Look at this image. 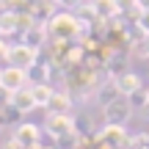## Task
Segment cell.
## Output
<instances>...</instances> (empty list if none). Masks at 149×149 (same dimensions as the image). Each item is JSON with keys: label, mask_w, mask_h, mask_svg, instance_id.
<instances>
[{"label": "cell", "mask_w": 149, "mask_h": 149, "mask_svg": "<svg viewBox=\"0 0 149 149\" xmlns=\"http://www.w3.org/2000/svg\"><path fill=\"white\" fill-rule=\"evenodd\" d=\"M47 33H50V39H58V42H77L83 36V25H80L77 14L58 11L47 19Z\"/></svg>", "instance_id": "cell-1"}, {"label": "cell", "mask_w": 149, "mask_h": 149, "mask_svg": "<svg viewBox=\"0 0 149 149\" xmlns=\"http://www.w3.org/2000/svg\"><path fill=\"white\" fill-rule=\"evenodd\" d=\"M94 146L97 149H127V141H130V133L124 124H116V122H105L100 130L94 133Z\"/></svg>", "instance_id": "cell-2"}, {"label": "cell", "mask_w": 149, "mask_h": 149, "mask_svg": "<svg viewBox=\"0 0 149 149\" xmlns=\"http://www.w3.org/2000/svg\"><path fill=\"white\" fill-rule=\"evenodd\" d=\"M135 113V105L130 97L124 94H113L111 100L102 105V116H105V122H116V124H127L130 119H133Z\"/></svg>", "instance_id": "cell-3"}, {"label": "cell", "mask_w": 149, "mask_h": 149, "mask_svg": "<svg viewBox=\"0 0 149 149\" xmlns=\"http://www.w3.org/2000/svg\"><path fill=\"white\" fill-rule=\"evenodd\" d=\"M44 133L50 135V138H64V135H72L77 133V119H72V113H47V119H44Z\"/></svg>", "instance_id": "cell-4"}, {"label": "cell", "mask_w": 149, "mask_h": 149, "mask_svg": "<svg viewBox=\"0 0 149 149\" xmlns=\"http://www.w3.org/2000/svg\"><path fill=\"white\" fill-rule=\"evenodd\" d=\"M28 83H31V77H28V69H22V66L6 64L0 69V88L8 91V94H14L19 88H28Z\"/></svg>", "instance_id": "cell-5"}, {"label": "cell", "mask_w": 149, "mask_h": 149, "mask_svg": "<svg viewBox=\"0 0 149 149\" xmlns=\"http://www.w3.org/2000/svg\"><path fill=\"white\" fill-rule=\"evenodd\" d=\"M36 61H39V50L36 47H31V44H25V42L11 44V50H8V64L22 66V69H31Z\"/></svg>", "instance_id": "cell-6"}, {"label": "cell", "mask_w": 149, "mask_h": 149, "mask_svg": "<svg viewBox=\"0 0 149 149\" xmlns=\"http://www.w3.org/2000/svg\"><path fill=\"white\" fill-rule=\"evenodd\" d=\"M113 86H116V91H119V94L133 97V94H138V91L144 88V80H141V74H138V72L124 69V72L113 74Z\"/></svg>", "instance_id": "cell-7"}, {"label": "cell", "mask_w": 149, "mask_h": 149, "mask_svg": "<svg viewBox=\"0 0 149 149\" xmlns=\"http://www.w3.org/2000/svg\"><path fill=\"white\" fill-rule=\"evenodd\" d=\"M42 133H44V127L25 122V124H17V127H14V135H11V138L19 141L25 149H31V146H39V144H42Z\"/></svg>", "instance_id": "cell-8"}, {"label": "cell", "mask_w": 149, "mask_h": 149, "mask_svg": "<svg viewBox=\"0 0 149 149\" xmlns=\"http://www.w3.org/2000/svg\"><path fill=\"white\" fill-rule=\"evenodd\" d=\"M8 105L14 108L17 113H31L33 108H39L36 100H33V94H31V86H28V88L14 91V94H11V100H8Z\"/></svg>", "instance_id": "cell-9"}, {"label": "cell", "mask_w": 149, "mask_h": 149, "mask_svg": "<svg viewBox=\"0 0 149 149\" xmlns=\"http://www.w3.org/2000/svg\"><path fill=\"white\" fill-rule=\"evenodd\" d=\"M72 108H74L72 91H55V94L50 97V102H47L44 111L47 113H72Z\"/></svg>", "instance_id": "cell-10"}, {"label": "cell", "mask_w": 149, "mask_h": 149, "mask_svg": "<svg viewBox=\"0 0 149 149\" xmlns=\"http://www.w3.org/2000/svg\"><path fill=\"white\" fill-rule=\"evenodd\" d=\"M47 25H33V28H28L25 33H22V42L25 44H31V47H36V50H42V44L47 42Z\"/></svg>", "instance_id": "cell-11"}, {"label": "cell", "mask_w": 149, "mask_h": 149, "mask_svg": "<svg viewBox=\"0 0 149 149\" xmlns=\"http://www.w3.org/2000/svg\"><path fill=\"white\" fill-rule=\"evenodd\" d=\"M31 94H33V100H36L39 108H47V102H50V97L55 94V88L47 80H39V83H31Z\"/></svg>", "instance_id": "cell-12"}, {"label": "cell", "mask_w": 149, "mask_h": 149, "mask_svg": "<svg viewBox=\"0 0 149 149\" xmlns=\"http://www.w3.org/2000/svg\"><path fill=\"white\" fill-rule=\"evenodd\" d=\"M94 11L100 19H113V17L122 14V8H119V0H94Z\"/></svg>", "instance_id": "cell-13"}, {"label": "cell", "mask_w": 149, "mask_h": 149, "mask_svg": "<svg viewBox=\"0 0 149 149\" xmlns=\"http://www.w3.org/2000/svg\"><path fill=\"white\" fill-rule=\"evenodd\" d=\"M14 33H19V14L17 11L0 14V36H14Z\"/></svg>", "instance_id": "cell-14"}, {"label": "cell", "mask_w": 149, "mask_h": 149, "mask_svg": "<svg viewBox=\"0 0 149 149\" xmlns=\"http://www.w3.org/2000/svg\"><path fill=\"white\" fill-rule=\"evenodd\" d=\"M50 74V66H44L42 61H36V64L28 69V77H31V83H39V80H44Z\"/></svg>", "instance_id": "cell-15"}, {"label": "cell", "mask_w": 149, "mask_h": 149, "mask_svg": "<svg viewBox=\"0 0 149 149\" xmlns=\"http://www.w3.org/2000/svg\"><path fill=\"white\" fill-rule=\"evenodd\" d=\"M127 149H149V133H135V135H130Z\"/></svg>", "instance_id": "cell-16"}, {"label": "cell", "mask_w": 149, "mask_h": 149, "mask_svg": "<svg viewBox=\"0 0 149 149\" xmlns=\"http://www.w3.org/2000/svg\"><path fill=\"white\" fill-rule=\"evenodd\" d=\"M135 22H138V31L144 33V36H149V6H144V11L135 17Z\"/></svg>", "instance_id": "cell-17"}, {"label": "cell", "mask_w": 149, "mask_h": 149, "mask_svg": "<svg viewBox=\"0 0 149 149\" xmlns=\"http://www.w3.org/2000/svg\"><path fill=\"white\" fill-rule=\"evenodd\" d=\"M8 50H11V44H6V39L0 36V64H8Z\"/></svg>", "instance_id": "cell-18"}, {"label": "cell", "mask_w": 149, "mask_h": 149, "mask_svg": "<svg viewBox=\"0 0 149 149\" xmlns=\"http://www.w3.org/2000/svg\"><path fill=\"white\" fill-rule=\"evenodd\" d=\"M138 113H141V116H144V119H146V122H149V102H146V105H144V108H141V111H138Z\"/></svg>", "instance_id": "cell-19"}, {"label": "cell", "mask_w": 149, "mask_h": 149, "mask_svg": "<svg viewBox=\"0 0 149 149\" xmlns=\"http://www.w3.org/2000/svg\"><path fill=\"white\" fill-rule=\"evenodd\" d=\"M144 55H149V36L144 39Z\"/></svg>", "instance_id": "cell-20"}]
</instances>
